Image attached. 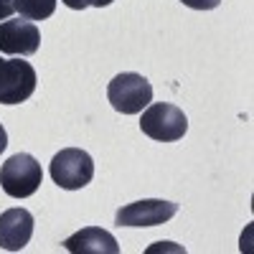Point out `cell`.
<instances>
[{
  "label": "cell",
  "mask_w": 254,
  "mask_h": 254,
  "mask_svg": "<svg viewBox=\"0 0 254 254\" xmlns=\"http://www.w3.org/2000/svg\"><path fill=\"white\" fill-rule=\"evenodd\" d=\"M140 130L155 142H176L188 130V117L183 115V110L176 107V104H168V102L153 104L150 102L142 110Z\"/></svg>",
  "instance_id": "1"
},
{
  "label": "cell",
  "mask_w": 254,
  "mask_h": 254,
  "mask_svg": "<svg viewBox=\"0 0 254 254\" xmlns=\"http://www.w3.org/2000/svg\"><path fill=\"white\" fill-rule=\"evenodd\" d=\"M41 181H44L41 163L28 153H18L0 165V186H3V190L10 198L33 196L41 186Z\"/></svg>",
  "instance_id": "2"
},
{
  "label": "cell",
  "mask_w": 254,
  "mask_h": 254,
  "mask_svg": "<svg viewBox=\"0 0 254 254\" xmlns=\"http://www.w3.org/2000/svg\"><path fill=\"white\" fill-rule=\"evenodd\" d=\"M49 173L54 178V183L64 190H79L87 183H92L94 178V160L87 150L79 147H66L54 155Z\"/></svg>",
  "instance_id": "3"
},
{
  "label": "cell",
  "mask_w": 254,
  "mask_h": 254,
  "mask_svg": "<svg viewBox=\"0 0 254 254\" xmlns=\"http://www.w3.org/2000/svg\"><path fill=\"white\" fill-rule=\"evenodd\" d=\"M110 104L122 115H140L153 102V87L142 74L125 71L117 74L107 87Z\"/></svg>",
  "instance_id": "4"
},
{
  "label": "cell",
  "mask_w": 254,
  "mask_h": 254,
  "mask_svg": "<svg viewBox=\"0 0 254 254\" xmlns=\"http://www.w3.org/2000/svg\"><path fill=\"white\" fill-rule=\"evenodd\" d=\"M36 69L23 59L0 56V104H20L36 92Z\"/></svg>",
  "instance_id": "5"
},
{
  "label": "cell",
  "mask_w": 254,
  "mask_h": 254,
  "mask_svg": "<svg viewBox=\"0 0 254 254\" xmlns=\"http://www.w3.org/2000/svg\"><path fill=\"white\" fill-rule=\"evenodd\" d=\"M178 214V203L163 201V198H142L135 203L122 206L115 214L117 226H158L168 224Z\"/></svg>",
  "instance_id": "6"
},
{
  "label": "cell",
  "mask_w": 254,
  "mask_h": 254,
  "mask_svg": "<svg viewBox=\"0 0 254 254\" xmlns=\"http://www.w3.org/2000/svg\"><path fill=\"white\" fill-rule=\"evenodd\" d=\"M41 46V31L28 18L0 20V54L33 56Z\"/></svg>",
  "instance_id": "7"
},
{
  "label": "cell",
  "mask_w": 254,
  "mask_h": 254,
  "mask_svg": "<svg viewBox=\"0 0 254 254\" xmlns=\"http://www.w3.org/2000/svg\"><path fill=\"white\" fill-rule=\"evenodd\" d=\"M33 237V214L28 208H8L0 214V249L20 252Z\"/></svg>",
  "instance_id": "8"
},
{
  "label": "cell",
  "mask_w": 254,
  "mask_h": 254,
  "mask_svg": "<svg viewBox=\"0 0 254 254\" xmlns=\"http://www.w3.org/2000/svg\"><path fill=\"white\" fill-rule=\"evenodd\" d=\"M64 249L71 254H117L120 244L110 231L99 226H87L79 229L69 239H64Z\"/></svg>",
  "instance_id": "9"
},
{
  "label": "cell",
  "mask_w": 254,
  "mask_h": 254,
  "mask_svg": "<svg viewBox=\"0 0 254 254\" xmlns=\"http://www.w3.org/2000/svg\"><path fill=\"white\" fill-rule=\"evenodd\" d=\"M15 10L20 13V18L28 20H46L54 15L56 10V0H13Z\"/></svg>",
  "instance_id": "10"
},
{
  "label": "cell",
  "mask_w": 254,
  "mask_h": 254,
  "mask_svg": "<svg viewBox=\"0 0 254 254\" xmlns=\"http://www.w3.org/2000/svg\"><path fill=\"white\" fill-rule=\"evenodd\" d=\"M66 8H71V10H84V8H89V5H94V8H107L112 0H61Z\"/></svg>",
  "instance_id": "11"
},
{
  "label": "cell",
  "mask_w": 254,
  "mask_h": 254,
  "mask_svg": "<svg viewBox=\"0 0 254 254\" xmlns=\"http://www.w3.org/2000/svg\"><path fill=\"white\" fill-rule=\"evenodd\" d=\"M181 3L193 10H214V8H219L221 0H181Z\"/></svg>",
  "instance_id": "12"
},
{
  "label": "cell",
  "mask_w": 254,
  "mask_h": 254,
  "mask_svg": "<svg viewBox=\"0 0 254 254\" xmlns=\"http://www.w3.org/2000/svg\"><path fill=\"white\" fill-rule=\"evenodd\" d=\"M13 13H15L13 0H0V20H8Z\"/></svg>",
  "instance_id": "13"
},
{
  "label": "cell",
  "mask_w": 254,
  "mask_h": 254,
  "mask_svg": "<svg viewBox=\"0 0 254 254\" xmlns=\"http://www.w3.org/2000/svg\"><path fill=\"white\" fill-rule=\"evenodd\" d=\"M5 147H8V132H5V127L0 125V155L5 153Z\"/></svg>",
  "instance_id": "14"
}]
</instances>
